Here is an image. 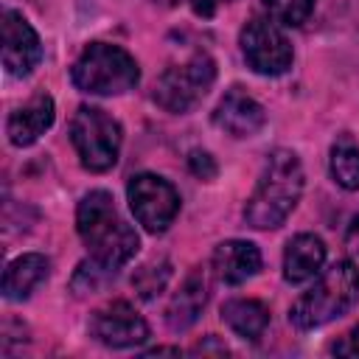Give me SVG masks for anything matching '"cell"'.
Masks as SVG:
<instances>
[{
    "label": "cell",
    "instance_id": "6da1fadb",
    "mask_svg": "<svg viewBox=\"0 0 359 359\" xmlns=\"http://www.w3.org/2000/svg\"><path fill=\"white\" fill-rule=\"evenodd\" d=\"M303 165L292 149H275L266 154L261 180L244 205V222L255 230H275L297 208L303 194Z\"/></svg>",
    "mask_w": 359,
    "mask_h": 359
},
{
    "label": "cell",
    "instance_id": "9a60e30c",
    "mask_svg": "<svg viewBox=\"0 0 359 359\" xmlns=\"http://www.w3.org/2000/svg\"><path fill=\"white\" fill-rule=\"evenodd\" d=\"M325 264V244L311 233H300L289 238L283 250V278L286 283H306L311 280Z\"/></svg>",
    "mask_w": 359,
    "mask_h": 359
},
{
    "label": "cell",
    "instance_id": "83f0119b",
    "mask_svg": "<svg viewBox=\"0 0 359 359\" xmlns=\"http://www.w3.org/2000/svg\"><path fill=\"white\" fill-rule=\"evenodd\" d=\"M227 3H233V0H227Z\"/></svg>",
    "mask_w": 359,
    "mask_h": 359
},
{
    "label": "cell",
    "instance_id": "cb8c5ba5",
    "mask_svg": "<svg viewBox=\"0 0 359 359\" xmlns=\"http://www.w3.org/2000/svg\"><path fill=\"white\" fill-rule=\"evenodd\" d=\"M160 3H165V6L188 3L191 11H194L196 17H213V11H216V0H160Z\"/></svg>",
    "mask_w": 359,
    "mask_h": 359
},
{
    "label": "cell",
    "instance_id": "d4e9b609",
    "mask_svg": "<svg viewBox=\"0 0 359 359\" xmlns=\"http://www.w3.org/2000/svg\"><path fill=\"white\" fill-rule=\"evenodd\" d=\"M345 250L351 255H359V213L351 219L348 224V233H345Z\"/></svg>",
    "mask_w": 359,
    "mask_h": 359
},
{
    "label": "cell",
    "instance_id": "8fae6325",
    "mask_svg": "<svg viewBox=\"0 0 359 359\" xmlns=\"http://www.w3.org/2000/svg\"><path fill=\"white\" fill-rule=\"evenodd\" d=\"M213 123L230 137H252L255 132L264 129L266 112L247 90L230 87L213 109Z\"/></svg>",
    "mask_w": 359,
    "mask_h": 359
},
{
    "label": "cell",
    "instance_id": "4316f807",
    "mask_svg": "<svg viewBox=\"0 0 359 359\" xmlns=\"http://www.w3.org/2000/svg\"><path fill=\"white\" fill-rule=\"evenodd\" d=\"M157 353H171V356H180V348H151V351H146V356H157Z\"/></svg>",
    "mask_w": 359,
    "mask_h": 359
},
{
    "label": "cell",
    "instance_id": "30bf717a",
    "mask_svg": "<svg viewBox=\"0 0 359 359\" xmlns=\"http://www.w3.org/2000/svg\"><path fill=\"white\" fill-rule=\"evenodd\" d=\"M0 34H3V67L8 76H28L39 59H42V45L34 31V25L14 8H3L0 14Z\"/></svg>",
    "mask_w": 359,
    "mask_h": 359
},
{
    "label": "cell",
    "instance_id": "5b68a950",
    "mask_svg": "<svg viewBox=\"0 0 359 359\" xmlns=\"http://www.w3.org/2000/svg\"><path fill=\"white\" fill-rule=\"evenodd\" d=\"M70 143L87 171L104 174L118 163L123 132L121 123L101 107H79L70 121Z\"/></svg>",
    "mask_w": 359,
    "mask_h": 359
},
{
    "label": "cell",
    "instance_id": "7402d4cb",
    "mask_svg": "<svg viewBox=\"0 0 359 359\" xmlns=\"http://www.w3.org/2000/svg\"><path fill=\"white\" fill-rule=\"evenodd\" d=\"M188 168H191V174H194L196 180H205V182L219 174V165H216L213 154L205 151V149H194V151L188 154Z\"/></svg>",
    "mask_w": 359,
    "mask_h": 359
},
{
    "label": "cell",
    "instance_id": "52a82bcc",
    "mask_svg": "<svg viewBox=\"0 0 359 359\" xmlns=\"http://www.w3.org/2000/svg\"><path fill=\"white\" fill-rule=\"evenodd\" d=\"M126 199H129V208H132L137 224H143V230H149V233L168 230V224L180 213L177 188L157 174L132 177L126 185Z\"/></svg>",
    "mask_w": 359,
    "mask_h": 359
},
{
    "label": "cell",
    "instance_id": "4fadbf2b",
    "mask_svg": "<svg viewBox=\"0 0 359 359\" xmlns=\"http://www.w3.org/2000/svg\"><path fill=\"white\" fill-rule=\"evenodd\" d=\"M210 264H213V275L222 283L238 286V283L250 280L252 275H258V269H261V250L252 241L230 238V241L216 244Z\"/></svg>",
    "mask_w": 359,
    "mask_h": 359
},
{
    "label": "cell",
    "instance_id": "e0dca14e",
    "mask_svg": "<svg viewBox=\"0 0 359 359\" xmlns=\"http://www.w3.org/2000/svg\"><path fill=\"white\" fill-rule=\"evenodd\" d=\"M222 320L241 339L258 342L269 325V309L255 297H233L222 306Z\"/></svg>",
    "mask_w": 359,
    "mask_h": 359
},
{
    "label": "cell",
    "instance_id": "ac0fdd59",
    "mask_svg": "<svg viewBox=\"0 0 359 359\" xmlns=\"http://www.w3.org/2000/svg\"><path fill=\"white\" fill-rule=\"evenodd\" d=\"M328 171L334 177V182L345 191H359V146L348 137L337 140L331 146V157H328Z\"/></svg>",
    "mask_w": 359,
    "mask_h": 359
},
{
    "label": "cell",
    "instance_id": "8992f818",
    "mask_svg": "<svg viewBox=\"0 0 359 359\" xmlns=\"http://www.w3.org/2000/svg\"><path fill=\"white\" fill-rule=\"evenodd\" d=\"M216 81V62L208 53H194L182 65H171L154 84V104L165 112L185 115L191 112L213 87Z\"/></svg>",
    "mask_w": 359,
    "mask_h": 359
},
{
    "label": "cell",
    "instance_id": "484cf974",
    "mask_svg": "<svg viewBox=\"0 0 359 359\" xmlns=\"http://www.w3.org/2000/svg\"><path fill=\"white\" fill-rule=\"evenodd\" d=\"M210 351L213 353H227V348L222 342H216V337H208L205 342H196L194 345V353H210Z\"/></svg>",
    "mask_w": 359,
    "mask_h": 359
},
{
    "label": "cell",
    "instance_id": "5bb4252c",
    "mask_svg": "<svg viewBox=\"0 0 359 359\" xmlns=\"http://www.w3.org/2000/svg\"><path fill=\"white\" fill-rule=\"evenodd\" d=\"M205 303H208V272L202 266H196L188 272V278L174 292V297L165 309V325L171 331H188L202 317Z\"/></svg>",
    "mask_w": 359,
    "mask_h": 359
},
{
    "label": "cell",
    "instance_id": "3957f363",
    "mask_svg": "<svg viewBox=\"0 0 359 359\" xmlns=\"http://www.w3.org/2000/svg\"><path fill=\"white\" fill-rule=\"evenodd\" d=\"M359 300V266L353 261H337L320 275V280L303 292L289 309V323L300 331L320 328L339 320Z\"/></svg>",
    "mask_w": 359,
    "mask_h": 359
},
{
    "label": "cell",
    "instance_id": "d6986e66",
    "mask_svg": "<svg viewBox=\"0 0 359 359\" xmlns=\"http://www.w3.org/2000/svg\"><path fill=\"white\" fill-rule=\"evenodd\" d=\"M168 280H171V264H168L165 258L151 261V264L140 266V269L132 275V286H135V292H137L143 300H154V297L165 289Z\"/></svg>",
    "mask_w": 359,
    "mask_h": 359
},
{
    "label": "cell",
    "instance_id": "277c9868",
    "mask_svg": "<svg viewBox=\"0 0 359 359\" xmlns=\"http://www.w3.org/2000/svg\"><path fill=\"white\" fill-rule=\"evenodd\" d=\"M70 79L81 93L90 95H121L140 79L135 56L109 42L87 45L70 67Z\"/></svg>",
    "mask_w": 359,
    "mask_h": 359
},
{
    "label": "cell",
    "instance_id": "44dd1931",
    "mask_svg": "<svg viewBox=\"0 0 359 359\" xmlns=\"http://www.w3.org/2000/svg\"><path fill=\"white\" fill-rule=\"evenodd\" d=\"M269 17L280 25H303L314 11V0H261Z\"/></svg>",
    "mask_w": 359,
    "mask_h": 359
},
{
    "label": "cell",
    "instance_id": "7c38bea8",
    "mask_svg": "<svg viewBox=\"0 0 359 359\" xmlns=\"http://www.w3.org/2000/svg\"><path fill=\"white\" fill-rule=\"evenodd\" d=\"M53 118H56L53 98L48 93H36L28 104H22L20 109H14L8 115L6 135H8L11 146H20V149L31 146V143H36L53 126Z\"/></svg>",
    "mask_w": 359,
    "mask_h": 359
},
{
    "label": "cell",
    "instance_id": "2e32d148",
    "mask_svg": "<svg viewBox=\"0 0 359 359\" xmlns=\"http://www.w3.org/2000/svg\"><path fill=\"white\" fill-rule=\"evenodd\" d=\"M50 261L39 252H25L14 258L3 272V297L6 300H25L45 278H48Z\"/></svg>",
    "mask_w": 359,
    "mask_h": 359
},
{
    "label": "cell",
    "instance_id": "9c48e42d",
    "mask_svg": "<svg viewBox=\"0 0 359 359\" xmlns=\"http://www.w3.org/2000/svg\"><path fill=\"white\" fill-rule=\"evenodd\" d=\"M90 337L107 348H137L149 339V323L126 300H112L93 311Z\"/></svg>",
    "mask_w": 359,
    "mask_h": 359
},
{
    "label": "cell",
    "instance_id": "ffe728a7",
    "mask_svg": "<svg viewBox=\"0 0 359 359\" xmlns=\"http://www.w3.org/2000/svg\"><path fill=\"white\" fill-rule=\"evenodd\" d=\"M112 278H115V269H109V266L98 264L95 258H90V261H81V264H79V269L73 272L70 286H73L76 294H93V292H98L104 283H109Z\"/></svg>",
    "mask_w": 359,
    "mask_h": 359
},
{
    "label": "cell",
    "instance_id": "603a6c76",
    "mask_svg": "<svg viewBox=\"0 0 359 359\" xmlns=\"http://www.w3.org/2000/svg\"><path fill=\"white\" fill-rule=\"evenodd\" d=\"M331 353H337V356H359V325L351 328L345 337H339L331 345Z\"/></svg>",
    "mask_w": 359,
    "mask_h": 359
},
{
    "label": "cell",
    "instance_id": "ba28073f",
    "mask_svg": "<svg viewBox=\"0 0 359 359\" xmlns=\"http://www.w3.org/2000/svg\"><path fill=\"white\" fill-rule=\"evenodd\" d=\"M238 42H241V53L247 65L261 76H280L292 67V59H294L292 45L275 20L252 17L241 28Z\"/></svg>",
    "mask_w": 359,
    "mask_h": 359
},
{
    "label": "cell",
    "instance_id": "7a4b0ae2",
    "mask_svg": "<svg viewBox=\"0 0 359 359\" xmlns=\"http://www.w3.org/2000/svg\"><path fill=\"white\" fill-rule=\"evenodd\" d=\"M76 230L84 247L90 250V258H95L109 269L123 266L140 250L137 233L123 222L109 191L84 194L76 210Z\"/></svg>",
    "mask_w": 359,
    "mask_h": 359
}]
</instances>
